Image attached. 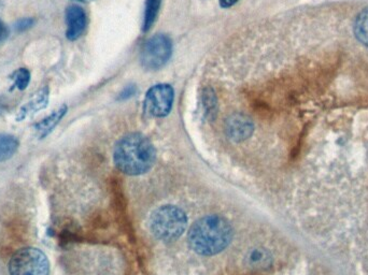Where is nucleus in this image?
<instances>
[{
    "mask_svg": "<svg viewBox=\"0 0 368 275\" xmlns=\"http://www.w3.org/2000/svg\"><path fill=\"white\" fill-rule=\"evenodd\" d=\"M137 92V88L135 85H129L127 88H124L123 92L120 94V100L129 99V98L133 97Z\"/></svg>",
    "mask_w": 368,
    "mask_h": 275,
    "instance_id": "obj_17",
    "label": "nucleus"
},
{
    "mask_svg": "<svg viewBox=\"0 0 368 275\" xmlns=\"http://www.w3.org/2000/svg\"><path fill=\"white\" fill-rule=\"evenodd\" d=\"M202 103L207 114L214 113L216 109V97L212 88H205L202 92Z\"/></svg>",
    "mask_w": 368,
    "mask_h": 275,
    "instance_id": "obj_15",
    "label": "nucleus"
},
{
    "mask_svg": "<svg viewBox=\"0 0 368 275\" xmlns=\"http://www.w3.org/2000/svg\"><path fill=\"white\" fill-rule=\"evenodd\" d=\"M66 37L68 40L76 41L83 35L88 25L86 11L79 6H69L66 9Z\"/></svg>",
    "mask_w": 368,
    "mask_h": 275,
    "instance_id": "obj_8",
    "label": "nucleus"
},
{
    "mask_svg": "<svg viewBox=\"0 0 368 275\" xmlns=\"http://www.w3.org/2000/svg\"><path fill=\"white\" fill-rule=\"evenodd\" d=\"M174 99V88L168 84L152 86L145 95V113L157 119L167 117L173 109Z\"/></svg>",
    "mask_w": 368,
    "mask_h": 275,
    "instance_id": "obj_6",
    "label": "nucleus"
},
{
    "mask_svg": "<svg viewBox=\"0 0 368 275\" xmlns=\"http://www.w3.org/2000/svg\"><path fill=\"white\" fill-rule=\"evenodd\" d=\"M74 1H78V3H90L92 0H74Z\"/></svg>",
    "mask_w": 368,
    "mask_h": 275,
    "instance_id": "obj_20",
    "label": "nucleus"
},
{
    "mask_svg": "<svg viewBox=\"0 0 368 275\" xmlns=\"http://www.w3.org/2000/svg\"><path fill=\"white\" fill-rule=\"evenodd\" d=\"M19 142L17 138L7 133H0V162H7L17 152Z\"/></svg>",
    "mask_w": 368,
    "mask_h": 275,
    "instance_id": "obj_11",
    "label": "nucleus"
},
{
    "mask_svg": "<svg viewBox=\"0 0 368 275\" xmlns=\"http://www.w3.org/2000/svg\"><path fill=\"white\" fill-rule=\"evenodd\" d=\"M49 95H50V90L48 86L39 90L24 106H22L21 109L15 115V121H24L26 117L38 113L41 110H45L49 105Z\"/></svg>",
    "mask_w": 368,
    "mask_h": 275,
    "instance_id": "obj_9",
    "label": "nucleus"
},
{
    "mask_svg": "<svg viewBox=\"0 0 368 275\" xmlns=\"http://www.w3.org/2000/svg\"><path fill=\"white\" fill-rule=\"evenodd\" d=\"M8 33H9V31H8L7 26H6L5 23L0 19V41L5 40L8 37Z\"/></svg>",
    "mask_w": 368,
    "mask_h": 275,
    "instance_id": "obj_18",
    "label": "nucleus"
},
{
    "mask_svg": "<svg viewBox=\"0 0 368 275\" xmlns=\"http://www.w3.org/2000/svg\"><path fill=\"white\" fill-rule=\"evenodd\" d=\"M354 35L362 44L368 48V9L363 10L356 17Z\"/></svg>",
    "mask_w": 368,
    "mask_h": 275,
    "instance_id": "obj_12",
    "label": "nucleus"
},
{
    "mask_svg": "<svg viewBox=\"0 0 368 275\" xmlns=\"http://www.w3.org/2000/svg\"><path fill=\"white\" fill-rule=\"evenodd\" d=\"M255 126L251 119L243 114H234L226 119L225 131L227 137L235 142L247 140L253 133Z\"/></svg>",
    "mask_w": 368,
    "mask_h": 275,
    "instance_id": "obj_7",
    "label": "nucleus"
},
{
    "mask_svg": "<svg viewBox=\"0 0 368 275\" xmlns=\"http://www.w3.org/2000/svg\"><path fill=\"white\" fill-rule=\"evenodd\" d=\"M173 55V41L165 33H157L143 45L141 65L145 70H159Z\"/></svg>",
    "mask_w": 368,
    "mask_h": 275,
    "instance_id": "obj_5",
    "label": "nucleus"
},
{
    "mask_svg": "<svg viewBox=\"0 0 368 275\" xmlns=\"http://www.w3.org/2000/svg\"><path fill=\"white\" fill-rule=\"evenodd\" d=\"M239 0H220V5L222 8H231L235 3H237Z\"/></svg>",
    "mask_w": 368,
    "mask_h": 275,
    "instance_id": "obj_19",
    "label": "nucleus"
},
{
    "mask_svg": "<svg viewBox=\"0 0 368 275\" xmlns=\"http://www.w3.org/2000/svg\"><path fill=\"white\" fill-rule=\"evenodd\" d=\"M8 268L10 275H49L50 262L40 249L25 247L11 257Z\"/></svg>",
    "mask_w": 368,
    "mask_h": 275,
    "instance_id": "obj_4",
    "label": "nucleus"
},
{
    "mask_svg": "<svg viewBox=\"0 0 368 275\" xmlns=\"http://www.w3.org/2000/svg\"><path fill=\"white\" fill-rule=\"evenodd\" d=\"M162 0H147L145 10V19H143V31H150L159 15V7Z\"/></svg>",
    "mask_w": 368,
    "mask_h": 275,
    "instance_id": "obj_13",
    "label": "nucleus"
},
{
    "mask_svg": "<svg viewBox=\"0 0 368 275\" xmlns=\"http://www.w3.org/2000/svg\"><path fill=\"white\" fill-rule=\"evenodd\" d=\"M10 80L13 82V88L10 90H13L17 88L19 90H25L31 82V72L29 69L19 68L15 70L11 76H9Z\"/></svg>",
    "mask_w": 368,
    "mask_h": 275,
    "instance_id": "obj_14",
    "label": "nucleus"
},
{
    "mask_svg": "<svg viewBox=\"0 0 368 275\" xmlns=\"http://www.w3.org/2000/svg\"><path fill=\"white\" fill-rule=\"evenodd\" d=\"M157 158L154 145L141 133H129L115 144L114 164L127 176H141L152 168Z\"/></svg>",
    "mask_w": 368,
    "mask_h": 275,
    "instance_id": "obj_1",
    "label": "nucleus"
},
{
    "mask_svg": "<svg viewBox=\"0 0 368 275\" xmlns=\"http://www.w3.org/2000/svg\"><path fill=\"white\" fill-rule=\"evenodd\" d=\"M233 239V228L220 215L205 216L191 227L189 244L193 251L202 256L221 253Z\"/></svg>",
    "mask_w": 368,
    "mask_h": 275,
    "instance_id": "obj_2",
    "label": "nucleus"
},
{
    "mask_svg": "<svg viewBox=\"0 0 368 275\" xmlns=\"http://www.w3.org/2000/svg\"><path fill=\"white\" fill-rule=\"evenodd\" d=\"M188 227V217L178 206H163L153 212L150 229L157 239L171 242L179 239Z\"/></svg>",
    "mask_w": 368,
    "mask_h": 275,
    "instance_id": "obj_3",
    "label": "nucleus"
},
{
    "mask_svg": "<svg viewBox=\"0 0 368 275\" xmlns=\"http://www.w3.org/2000/svg\"><path fill=\"white\" fill-rule=\"evenodd\" d=\"M33 23H35L33 19H31V17H25V19H19L17 22V25H15V28H17V31H25L31 28V27H33Z\"/></svg>",
    "mask_w": 368,
    "mask_h": 275,
    "instance_id": "obj_16",
    "label": "nucleus"
},
{
    "mask_svg": "<svg viewBox=\"0 0 368 275\" xmlns=\"http://www.w3.org/2000/svg\"><path fill=\"white\" fill-rule=\"evenodd\" d=\"M67 111H68V108H67L66 105L61 106L58 109L53 111L49 117H45L42 121L33 126V128L36 129L37 133H38L39 138L43 139L49 133H52L53 129L58 125L63 117L66 115Z\"/></svg>",
    "mask_w": 368,
    "mask_h": 275,
    "instance_id": "obj_10",
    "label": "nucleus"
}]
</instances>
